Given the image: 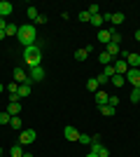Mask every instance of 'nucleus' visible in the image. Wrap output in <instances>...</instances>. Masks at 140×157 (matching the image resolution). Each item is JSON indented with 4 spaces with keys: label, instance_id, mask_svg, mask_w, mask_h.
<instances>
[{
    "label": "nucleus",
    "instance_id": "29",
    "mask_svg": "<svg viewBox=\"0 0 140 157\" xmlns=\"http://www.w3.org/2000/svg\"><path fill=\"white\" fill-rule=\"evenodd\" d=\"M91 17H96V14H100V5H89V10H87Z\"/></svg>",
    "mask_w": 140,
    "mask_h": 157
},
{
    "label": "nucleus",
    "instance_id": "15",
    "mask_svg": "<svg viewBox=\"0 0 140 157\" xmlns=\"http://www.w3.org/2000/svg\"><path fill=\"white\" fill-rule=\"evenodd\" d=\"M93 98H96V103H98V108H100V105H107V98H110V96H107V92L98 89V92L93 94Z\"/></svg>",
    "mask_w": 140,
    "mask_h": 157
},
{
    "label": "nucleus",
    "instance_id": "3",
    "mask_svg": "<svg viewBox=\"0 0 140 157\" xmlns=\"http://www.w3.org/2000/svg\"><path fill=\"white\" fill-rule=\"evenodd\" d=\"M121 59L128 63V68H140V54H135V52H124V49H121Z\"/></svg>",
    "mask_w": 140,
    "mask_h": 157
},
{
    "label": "nucleus",
    "instance_id": "14",
    "mask_svg": "<svg viewBox=\"0 0 140 157\" xmlns=\"http://www.w3.org/2000/svg\"><path fill=\"white\" fill-rule=\"evenodd\" d=\"M28 80V73L23 71V68H14V82H19V85H23Z\"/></svg>",
    "mask_w": 140,
    "mask_h": 157
},
{
    "label": "nucleus",
    "instance_id": "13",
    "mask_svg": "<svg viewBox=\"0 0 140 157\" xmlns=\"http://www.w3.org/2000/svg\"><path fill=\"white\" fill-rule=\"evenodd\" d=\"M105 47H107L105 52L110 54L112 59H119V56H121V47H119V45H114V42H110V45H105Z\"/></svg>",
    "mask_w": 140,
    "mask_h": 157
},
{
    "label": "nucleus",
    "instance_id": "19",
    "mask_svg": "<svg viewBox=\"0 0 140 157\" xmlns=\"http://www.w3.org/2000/svg\"><path fill=\"white\" fill-rule=\"evenodd\" d=\"M87 89H89V92H91V94H96V92H98V89H100L98 80H96V78H91V80H89V82H87Z\"/></svg>",
    "mask_w": 140,
    "mask_h": 157
},
{
    "label": "nucleus",
    "instance_id": "25",
    "mask_svg": "<svg viewBox=\"0 0 140 157\" xmlns=\"http://www.w3.org/2000/svg\"><path fill=\"white\" fill-rule=\"evenodd\" d=\"M26 14H28V19H33V24H35V19L40 17V14H38V7H28Z\"/></svg>",
    "mask_w": 140,
    "mask_h": 157
},
{
    "label": "nucleus",
    "instance_id": "23",
    "mask_svg": "<svg viewBox=\"0 0 140 157\" xmlns=\"http://www.w3.org/2000/svg\"><path fill=\"white\" fill-rule=\"evenodd\" d=\"M21 155H23V145H21V143H14L12 145V157H21Z\"/></svg>",
    "mask_w": 140,
    "mask_h": 157
},
{
    "label": "nucleus",
    "instance_id": "34",
    "mask_svg": "<svg viewBox=\"0 0 140 157\" xmlns=\"http://www.w3.org/2000/svg\"><path fill=\"white\" fill-rule=\"evenodd\" d=\"M131 101H133V103L140 101V89H133V92H131Z\"/></svg>",
    "mask_w": 140,
    "mask_h": 157
},
{
    "label": "nucleus",
    "instance_id": "1",
    "mask_svg": "<svg viewBox=\"0 0 140 157\" xmlns=\"http://www.w3.org/2000/svg\"><path fill=\"white\" fill-rule=\"evenodd\" d=\"M23 61H26L28 68H38V66L42 63V42L40 45L23 47Z\"/></svg>",
    "mask_w": 140,
    "mask_h": 157
},
{
    "label": "nucleus",
    "instance_id": "35",
    "mask_svg": "<svg viewBox=\"0 0 140 157\" xmlns=\"http://www.w3.org/2000/svg\"><path fill=\"white\" fill-rule=\"evenodd\" d=\"M100 17H103V21H105V24H110V21H112V12H100Z\"/></svg>",
    "mask_w": 140,
    "mask_h": 157
},
{
    "label": "nucleus",
    "instance_id": "5",
    "mask_svg": "<svg viewBox=\"0 0 140 157\" xmlns=\"http://www.w3.org/2000/svg\"><path fill=\"white\" fill-rule=\"evenodd\" d=\"M35 138H38L35 129H21V134H19V143H21V145H28V143H33Z\"/></svg>",
    "mask_w": 140,
    "mask_h": 157
},
{
    "label": "nucleus",
    "instance_id": "30",
    "mask_svg": "<svg viewBox=\"0 0 140 157\" xmlns=\"http://www.w3.org/2000/svg\"><path fill=\"white\" fill-rule=\"evenodd\" d=\"M119 101H121L119 96H110V98H107V105H112V108H117V105H119Z\"/></svg>",
    "mask_w": 140,
    "mask_h": 157
},
{
    "label": "nucleus",
    "instance_id": "18",
    "mask_svg": "<svg viewBox=\"0 0 140 157\" xmlns=\"http://www.w3.org/2000/svg\"><path fill=\"white\" fill-rule=\"evenodd\" d=\"M112 26H121L124 24V14L121 12H112V21H110Z\"/></svg>",
    "mask_w": 140,
    "mask_h": 157
},
{
    "label": "nucleus",
    "instance_id": "26",
    "mask_svg": "<svg viewBox=\"0 0 140 157\" xmlns=\"http://www.w3.org/2000/svg\"><path fill=\"white\" fill-rule=\"evenodd\" d=\"M16 33H19V26H14V24H7L5 35H16Z\"/></svg>",
    "mask_w": 140,
    "mask_h": 157
},
{
    "label": "nucleus",
    "instance_id": "44",
    "mask_svg": "<svg viewBox=\"0 0 140 157\" xmlns=\"http://www.w3.org/2000/svg\"><path fill=\"white\" fill-rule=\"evenodd\" d=\"M0 157H2V148H0Z\"/></svg>",
    "mask_w": 140,
    "mask_h": 157
},
{
    "label": "nucleus",
    "instance_id": "22",
    "mask_svg": "<svg viewBox=\"0 0 140 157\" xmlns=\"http://www.w3.org/2000/svg\"><path fill=\"white\" fill-rule=\"evenodd\" d=\"M5 89H7L9 94H12V96H16V92H19V82H7V85H5Z\"/></svg>",
    "mask_w": 140,
    "mask_h": 157
},
{
    "label": "nucleus",
    "instance_id": "27",
    "mask_svg": "<svg viewBox=\"0 0 140 157\" xmlns=\"http://www.w3.org/2000/svg\"><path fill=\"white\" fill-rule=\"evenodd\" d=\"M80 143L91 145V143H93V136H89V134H80Z\"/></svg>",
    "mask_w": 140,
    "mask_h": 157
},
{
    "label": "nucleus",
    "instance_id": "36",
    "mask_svg": "<svg viewBox=\"0 0 140 157\" xmlns=\"http://www.w3.org/2000/svg\"><path fill=\"white\" fill-rule=\"evenodd\" d=\"M96 80H98V85H107V82H110V78H107V75H103V73H100Z\"/></svg>",
    "mask_w": 140,
    "mask_h": 157
},
{
    "label": "nucleus",
    "instance_id": "33",
    "mask_svg": "<svg viewBox=\"0 0 140 157\" xmlns=\"http://www.w3.org/2000/svg\"><path fill=\"white\" fill-rule=\"evenodd\" d=\"M9 115H7V113H0V124H9Z\"/></svg>",
    "mask_w": 140,
    "mask_h": 157
},
{
    "label": "nucleus",
    "instance_id": "12",
    "mask_svg": "<svg viewBox=\"0 0 140 157\" xmlns=\"http://www.w3.org/2000/svg\"><path fill=\"white\" fill-rule=\"evenodd\" d=\"M98 42H103V45H110V42H112V33L107 31V28H100V31H98Z\"/></svg>",
    "mask_w": 140,
    "mask_h": 157
},
{
    "label": "nucleus",
    "instance_id": "11",
    "mask_svg": "<svg viewBox=\"0 0 140 157\" xmlns=\"http://www.w3.org/2000/svg\"><path fill=\"white\" fill-rule=\"evenodd\" d=\"M63 136H66L68 141H80V131L70 124V127H66V129H63Z\"/></svg>",
    "mask_w": 140,
    "mask_h": 157
},
{
    "label": "nucleus",
    "instance_id": "6",
    "mask_svg": "<svg viewBox=\"0 0 140 157\" xmlns=\"http://www.w3.org/2000/svg\"><path fill=\"white\" fill-rule=\"evenodd\" d=\"M126 82H131V85H133V89H140V68H128Z\"/></svg>",
    "mask_w": 140,
    "mask_h": 157
},
{
    "label": "nucleus",
    "instance_id": "38",
    "mask_svg": "<svg viewBox=\"0 0 140 157\" xmlns=\"http://www.w3.org/2000/svg\"><path fill=\"white\" fill-rule=\"evenodd\" d=\"M35 24H47V17H45V14H40V17L35 19Z\"/></svg>",
    "mask_w": 140,
    "mask_h": 157
},
{
    "label": "nucleus",
    "instance_id": "40",
    "mask_svg": "<svg viewBox=\"0 0 140 157\" xmlns=\"http://www.w3.org/2000/svg\"><path fill=\"white\" fill-rule=\"evenodd\" d=\"M2 92H5V85H2V82H0V94H2Z\"/></svg>",
    "mask_w": 140,
    "mask_h": 157
},
{
    "label": "nucleus",
    "instance_id": "7",
    "mask_svg": "<svg viewBox=\"0 0 140 157\" xmlns=\"http://www.w3.org/2000/svg\"><path fill=\"white\" fill-rule=\"evenodd\" d=\"M31 87H33V80L28 78L23 85H19V92H16V96H19V98H28V96H31Z\"/></svg>",
    "mask_w": 140,
    "mask_h": 157
},
{
    "label": "nucleus",
    "instance_id": "31",
    "mask_svg": "<svg viewBox=\"0 0 140 157\" xmlns=\"http://www.w3.org/2000/svg\"><path fill=\"white\" fill-rule=\"evenodd\" d=\"M103 75H107V78H112V75H117V73H114V66H105V71H103Z\"/></svg>",
    "mask_w": 140,
    "mask_h": 157
},
{
    "label": "nucleus",
    "instance_id": "41",
    "mask_svg": "<svg viewBox=\"0 0 140 157\" xmlns=\"http://www.w3.org/2000/svg\"><path fill=\"white\" fill-rule=\"evenodd\" d=\"M2 38H7V35H5V31H0V40H2Z\"/></svg>",
    "mask_w": 140,
    "mask_h": 157
},
{
    "label": "nucleus",
    "instance_id": "2",
    "mask_svg": "<svg viewBox=\"0 0 140 157\" xmlns=\"http://www.w3.org/2000/svg\"><path fill=\"white\" fill-rule=\"evenodd\" d=\"M35 26L33 24H28V26H19V33H16V40H19L23 47H31V45H35Z\"/></svg>",
    "mask_w": 140,
    "mask_h": 157
},
{
    "label": "nucleus",
    "instance_id": "42",
    "mask_svg": "<svg viewBox=\"0 0 140 157\" xmlns=\"http://www.w3.org/2000/svg\"><path fill=\"white\" fill-rule=\"evenodd\" d=\"M21 157H33V155H31V152H23V155H21Z\"/></svg>",
    "mask_w": 140,
    "mask_h": 157
},
{
    "label": "nucleus",
    "instance_id": "37",
    "mask_svg": "<svg viewBox=\"0 0 140 157\" xmlns=\"http://www.w3.org/2000/svg\"><path fill=\"white\" fill-rule=\"evenodd\" d=\"M98 157H110V152H107V148H105V145H103V148L98 150Z\"/></svg>",
    "mask_w": 140,
    "mask_h": 157
},
{
    "label": "nucleus",
    "instance_id": "10",
    "mask_svg": "<svg viewBox=\"0 0 140 157\" xmlns=\"http://www.w3.org/2000/svg\"><path fill=\"white\" fill-rule=\"evenodd\" d=\"M12 12H14V5H12V2H7V0H0V17L5 19V17H9Z\"/></svg>",
    "mask_w": 140,
    "mask_h": 157
},
{
    "label": "nucleus",
    "instance_id": "24",
    "mask_svg": "<svg viewBox=\"0 0 140 157\" xmlns=\"http://www.w3.org/2000/svg\"><path fill=\"white\" fill-rule=\"evenodd\" d=\"M75 59H77V61H87L89 52H87V49H77V52H75Z\"/></svg>",
    "mask_w": 140,
    "mask_h": 157
},
{
    "label": "nucleus",
    "instance_id": "39",
    "mask_svg": "<svg viewBox=\"0 0 140 157\" xmlns=\"http://www.w3.org/2000/svg\"><path fill=\"white\" fill-rule=\"evenodd\" d=\"M135 40H138V42H140V28H138V31H135Z\"/></svg>",
    "mask_w": 140,
    "mask_h": 157
},
{
    "label": "nucleus",
    "instance_id": "21",
    "mask_svg": "<svg viewBox=\"0 0 140 157\" xmlns=\"http://www.w3.org/2000/svg\"><path fill=\"white\" fill-rule=\"evenodd\" d=\"M100 113H103L105 117H112L114 113H117V108H112V105H100Z\"/></svg>",
    "mask_w": 140,
    "mask_h": 157
},
{
    "label": "nucleus",
    "instance_id": "9",
    "mask_svg": "<svg viewBox=\"0 0 140 157\" xmlns=\"http://www.w3.org/2000/svg\"><path fill=\"white\" fill-rule=\"evenodd\" d=\"M112 66H114V73H117V75H124V78H126V73H128V63H126L124 59H117Z\"/></svg>",
    "mask_w": 140,
    "mask_h": 157
},
{
    "label": "nucleus",
    "instance_id": "43",
    "mask_svg": "<svg viewBox=\"0 0 140 157\" xmlns=\"http://www.w3.org/2000/svg\"><path fill=\"white\" fill-rule=\"evenodd\" d=\"M87 157H98V155H96V152H89V155Z\"/></svg>",
    "mask_w": 140,
    "mask_h": 157
},
{
    "label": "nucleus",
    "instance_id": "17",
    "mask_svg": "<svg viewBox=\"0 0 140 157\" xmlns=\"http://www.w3.org/2000/svg\"><path fill=\"white\" fill-rule=\"evenodd\" d=\"M9 127H12V129H16V131H21V129H23V122H21V117H19V115H14V117L9 120Z\"/></svg>",
    "mask_w": 140,
    "mask_h": 157
},
{
    "label": "nucleus",
    "instance_id": "32",
    "mask_svg": "<svg viewBox=\"0 0 140 157\" xmlns=\"http://www.w3.org/2000/svg\"><path fill=\"white\" fill-rule=\"evenodd\" d=\"M80 21H91V14H89L87 10H82L80 12Z\"/></svg>",
    "mask_w": 140,
    "mask_h": 157
},
{
    "label": "nucleus",
    "instance_id": "20",
    "mask_svg": "<svg viewBox=\"0 0 140 157\" xmlns=\"http://www.w3.org/2000/svg\"><path fill=\"white\" fill-rule=\"evenodd\" d=\"M110 82H112L114 87H124V82H126V78H124V75H112V78H110Z\"/></svg>",
    "mask_w": 140,
    "mask_h": 157
},
{
    "label": "nucleus",
    "instance_id": "8",
    "mask_svg": "<svg viewBox=\"0 0 140 157\" xmlns=\"http://www.w3.org/2000/svg\"><path fill=\"white\" fill-rule=\"evenodd\" d=\"M28 78L33 80V82H42V80H45V68H42V66H38V68H31Z\"/></svg>",
    "mask_w": 140,
    "mask_h": 157
},
{
    "label": "nucleus",
    "instance_id": "16",
    "mask_svg": "<svg viewBox=\"0 0 140 157\" xmlns=\"http://www.w3.org/2000/svg\"><path fill=\"white\" fill-rule=\"evenodd\" d=\"M98 61H100V63H103V66H112V63H114V61H117V59H112V56H110V54H107V52H100Z\"/></svg>",
    "mask_w": 140,
    "mask_h": 157
},
{
    "label": "nucleus",
    "instance_id": "4",
    "mask_svg": "<svg viewBox=\"0 0 140 157\" xmlns=\"http://www.w3.org/2000/svg\"><path fill=\"white\" fill-rule=\"evenodd\" d=\"M7 115H9V117H14V115H19L21 113V101H19V96H12L9 98V103H7Z\"/></svg>",
    "mask_w": 140,
    "mask_h": 157
},
{
    "label": "nucleus",
    "instance_id": "28",
    "mask_svg": "<svg viewBox=\"0 0 140 157\" xmlns=\"http://www.w3.org/2000/svg\"><path fill=\"white\" fill-rule=\"evenodd\" d=\"M89 24H91V26H103L105 21H103V17H100V14H96V17H91V21H89Z\"/></svg>",
    "mask_w": 140,
    "mask_h": 157
}]
</instances>
